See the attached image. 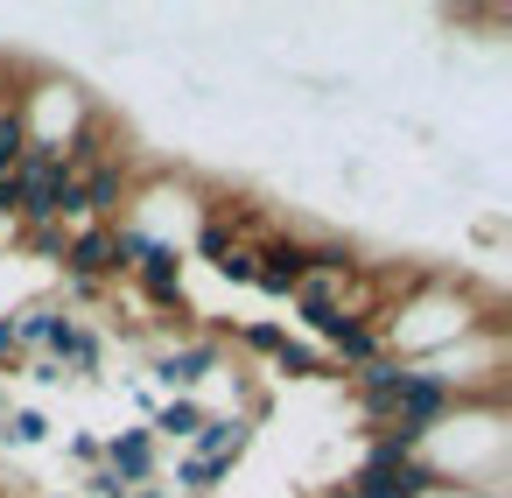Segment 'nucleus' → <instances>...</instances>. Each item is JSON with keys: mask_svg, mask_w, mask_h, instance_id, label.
I'll return each instance as SVG.
<instances>
[{"mask_svg": "<svg viewBox=\"0 0 512 498\" xmlns=\"http://www.w3.org/2000/svg\"><path fill=\"white\" fill-rule=\"evenodd\" d=\"M64 449H71V463H85V470H92V463H106V449H99V435H71Z\"/></svg>", "mask_w": 512, "mask_h": 498, "instance_id": "aec40b11", "label": "nucleus"}, {"mask_svg": "<svg viewBox=\"0 0 512 498\" xmlns=\"http://www.w3.org/2000/svg\"><path fill=\"white\" fill-rule=\"evenodd\" d=\"M99 449H106V470H113L127 491L162 477V449H155V435H148V428H120V435H106Z\"/></svg>", "mask_w": 512, "mask_h": 498, "instance_id": "39448f33", "label": "nucleus"}, {"mask_svg": "<svg viewBox=\"0 0 512 498\" xmlns=\"http://www.w3.org/2000/svg\"><path fill=\"white\" fill-rule=\"evenodd\" d=\"M50 442V414L43 407H8L0 414V449H43Z\"/></svg>", "mask_w": 512, "mask_h": 498, "instance_id": "9b49d317", "label": "nucleus"}, {"mask_svg": "<svg viewBox=\"0 0 512 498\" xmlns=\"http://www.w3.org/2000/svg\"><path fill=\"white\" fill-rule=\"evenodd\" d=\"M64 274H71V281L127 274V267H120V232H113V225H78V232L64 239Z\"/></svg>", "mask_w": 512, "mask_h": 498, "instance_id": "7ed1b4c3", "label": "nucleus"}, {"mask_svg": "<svg viewBox=\"0 0 512 498\" xmlns=\"http://www.w3.org/2000/svg\"><path fill=\"white\" fill-rule=\"evenodd\" d=\"M274 372H281V379H323V358H316L309 344H281V351H274Z\"/></svg>", "mask_w": 512, "mask_h": 498, "instance_id": "4468645a", "label": "nucleus"}, {"mask_svg": "<svg viewBox=\"0 0 512 498\" xmlns=\"http://www.w3.org/2000/svg\"><path fill=\"white\" fill-rule=\"evenodd\" d=\"M29 134H36V127H29V106H22V99L0 106V176H15V162L29 155Z\"/></svg>", "mask_w": 512, "mask_h": 498, "instance_id": "f8f14e48", "label": "nucleus"}, {"mask_svg": "<svg viewBox=\"0 0 512 498\" xmlns=\"http://www.w3.org/2000/svg\"><path fill=\"white\" fill-rule=\"evenodd\" d=\"M239 344H246V351H260V358H274V351L288 344V330H281V323H246V330H239Z\"/></svg>", "mask_w": 512, "mask_h": 498, "instance_id": "dca6fc26", "label": "nucleus"}, {"mask_svg": "<svg viewBox=\"0 0 512 498\" xmlns=\"http://www.w3.org/2000/svg\"><path fill=\"white\" fill-rule=\"evenodd\" d=\"M302 281H309L302 239H288V232H260V239H253V288H267V295H295Z\"/></svg>", "mask_w": 512, "mask_h": 498, "instance_id": "f03ea898", "label": "nucleus"}, {"mask_svg": "<svg viewBox=\"0 0 512 498\" xmlns=\"http://www.w3.org/2000/svg\"><path fill=\"white\" fill-rule=\"evenodd\" d=\"M218 365H225L218 337H190V344H162V351L148 358V379H155L162 393H197Z\"/></svg>", "mask_w": 512, "mask_h": 498, "instance_id": "f257e3e1", "label": "nucleus"}, {"mask_svg": "<svg viewBox=\"0 0 512 498\" xmlns=\"http://www.w3.org/2000/svg\"><path fill=\"white\" fill-rule=\"evenodd\" d=\"M85 491H92V498H127V484H120V477H113L106 463H92V477H85Z\"/></svg>", "mask_w": 512, "mask_h": 498, "instance_id": "6ab92c4d", "label": "nucleus"}, {"mask_svg": "<svg viewBox=\"0 0 512 498\" xmlns=\"http://www.w3.org/2000/svg\"><path fill=\"white\" fill-rule=\"evenodd\" d=\"M22 365V351H15V330H8V316H0V372H15Z\"/></svg>", "mask_w": 512, "mask_h": 498, "instance_id": "412c9836", "label": "nucleus"}, {"mask_svg": "<svg viewBox=\"0 0 512 498\" xmlns=\"http://www.w3.org/2000/svg\"><path fill=\"white\" fill-rule=\"evenodd\" d=\"M64 225H29V253H43V260H64Z\"/></svg>", "mask_w": 512, "mask_h": 498, "instance_id": "f3484780", "label": "nucleus"}, {"mask_svg": "<svg viewBox=\"0 0 512 498\" xmlns=\"http://www.w3.org/2000/svg\"><path fill=\"white\" fill-rule=\"evenodd\" d=\"M204 414H211V407H204L197 393H169V400L148 414V435H155V442H197Z\"/></svg>", "mask_w": 512, "mask_h": 498, "instance_id": "6e6552de", "label": "nucleus"}, {"mask_svg": "<svg viewBox=\"0 0 512 498\" xmlns=\"http://www.w3.org/2000/svg\"><path fill=\"white\" fill-rule=\"evenodd\" d=\"M218 274H225V281H253V246H246V239H232V253L218 260Z\"/></svg>", "mask_w": 512, "mask_h": 498, "instance_id": "a211bd4d", "label": "nucleus"}, {"mask_svg": "<svg viewBox=\"0 0 512 498\" xmlns=\"http://www.w3.org/2000/svg\"><path fill=\"white\" fill-rule=\"evenodd\" d=\"M127 190H134L127 162H99L92 176H78V225H113V211L127 204Z\"/></svg>", "mask_w": 512, "mask_h": 498, "instance_id": "423d86ee", "label": "nucleus"}, {"mask_svg": "<svg viewBox=\"0 0 512 498\" xmlns=\"http://www.w3.org/2000/svg\"><path fill=\"white\" fill-rule=\"evenodd\" d=\"M29 379H36V386H64V372H57L50 358H36V365H29Z\"/></svg>", "mask_w": 512, "mask_h": 498, "instance_id": "4be33fe9", "label": "nucleus"}, {"mask_svg": "<svg viewBox=\"0 0 512 498\" xmlns=\"http://www.w3.org/2000/svg\"><path fill=\"white\" fill-rule=\"evenodd\" d=\"M127 274L148 288V302H155V309H183V253H176L169 239H148V246H141V260H134Z\"/></svg>", "mask_w": 512, "mask_h": 498, "instance_id": "20e7f679", "label": "nucleus"}, {"mask_svg": "<svg viewBox=\"0 0 512 498\" xmlns=\"http://www.w3.org/2000/svg\"><path fill=\"white\" fill-rule=\"evenodd\" d=\"M295 302H302V323H309L316 337H330V330H337V323L351 316V309H344V288H337V281H302V288H295Z\"/></svg>", "mask_w": 512, "mask_h": 498, "instance_id": "9d476101", "label": "nucleus"}, {"mask_svg": "<svg viewBox=\"0 0 512 498\" xmlns=\"http://www.w3.org/2000/svg\"><path fill=\"white\" fill-rule=\"evenodd\" d=\"M253 421H260V407H246V414H204V428H197L190 456H211V463H239V456H246V442H253Z\"/></svg>", "mask_w": 512, "mask_h": 498, "instance_id": "0eeeda50", "label": "nucleus"}, {"mask_svg": "<svg viewBox=\"0 0 512 498\" xmlns=\"http://www.w3.org/2000/svg\"><path fill=\"white\" fill-rule=\"evenodd\" d=\"M232 477V463H211V456H183L176 463V498H204V491H218Z\"/></svg>", "mask_w": 512, "mask_h": 498, "instance_id": "ddd939ff", "label": "nucleus"}, {"mask_svg": "<svg viewBox=\"0 0 512 498\" xmlns=\"http://www.w3.org/2000/svg\"><path fill=\"white\" fill-rule=\"evenodd\" d=\"M330 351H337V365H344V372H358V365L386 358V337H379V323H365V316H344V323L330 330Z\"/></svg>", "mask_w": 512, "mask_h": 498, "instance_id": "1a4fd4ad", "label": "nucleus"}, {"mask_svg": "<svg viewBox=\"0 0 512 498\" xmlns=\"http://www.w3.org/2000/svg\"><path fill=\"white\" fill-rule=\"evenodd\" d=\"M232 239H239V232H232V225H225V218H211V225H204V232H197V253H204V260H211V267H218V260H225V253H232Z\"/></svg>", "mask_w": 512, "mask_h": 498, "instance_id": "2eb2a0df", "label": "nucleus"}]
</instances>
